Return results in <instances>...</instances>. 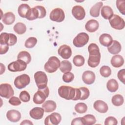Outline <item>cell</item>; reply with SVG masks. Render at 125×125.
I'll list each match as a JSON object with an SVG mask.
<instances>
[{"label":"cell","instance_id":"1","mask_svg":"<svg viewBox=\"0 0 125 125\" xmlns=\"http://www.w3.org/2000/svg\"><path fill=\"white\" fill-rule=\"evenodd\" d=\"M89 58L88 59V65L92 68L97 67L100 63L101 60V53L98 46L92 43L88 46Z\"/></svg>","mask_w":125,"mask_h":125},{"label":"cell","instance_id":"2","mask_svg":"<svg viewBox=\"0 0 125 125\" xmlns=\"http://www.w3.org/2000/svg\"><path fill=\"white\" fill-rule=\"evenodd\" d=\"M58 94L61 97L64 99L73 100L75 96L76 88L69 86L62 85L58 89Z\"/></svg>","mask_w":125,"mask_h":125},{"label":"cell","instance_id":"3","mask_svg":"<svg viewBox=\"0 0 125 125\" xmlns=\"http://www.w3.org/2000/svg\"><path fill=\"white\" fill-rule=\"evenodd\" d=\"M61 62L60 60L55 56L50 57L48 61L45 63L44 68L48 73H54L60 67Z\"/></svg>","mask_w":125,"mask_h":125},{"label":"cell","instance_id":"4","mask_svg":"<svg viewBox=\"0 0 125 125\" xmlns=\"http://www.w3.org/2000/svg\"><path fill=\"white\" fill-rule=\"evenodd\" d=\"M49 90L47 86L43 89H39L33 96V102L36 104H42L48 97Z\"/></svg>","mask_w":125,"mask_h":125},{"label":"cell","instance_id":"5","mask_svg":"<svg viewBox=\"0 0 125 125\" xmlns=\"http://www.w3.org/2000/svg\"><path fill=\"white\" fill-rule=\"evenodd\" d=\"M34 79L38 89H43L47 86V77L46 74L42 71H39L34 74Z\"/></svg>","mask_w":125,"mask_h":125},{"label":"cell","instance_id":"6","mask_svg":"<svg viewBox=\"0 0 125 125\" xmlns=\"http://www.w3.org/2000/svg\"><path fill=\"white\" fill-rule=\"evenodd\" d=\"M17 42V36L12 33H2L0 35V43L2 45L13 46Z\"/></svg>","mask_w":125,"mask_h":125},{"label":"cell","instance_id":"7","mask_svg":"<svg viewBox=\"0 0 125 125\" xmlns=\"http://www.w3.org/2000/svg\"><path fill=\"white\" fill-rule=\"evenodd\" d=\"M30 82L29 76L26 74H23L17 77L14 80V85L18 89L24 88L29 84Z\"/></svg>","mask_w":125,"mask_h":125},{"label":"cell","instance_id":"8","mask_svg":"<svg viewBox=\"0 0 125 125\" xmlns=\"http://www.w3.org/2000/svg\"><path fill=\"white\" fill-rule=\"evenodd\" d=\"M89 41V36L84 32L78 34L73 41V43L77 47H82L84 46Z\"/></svg>","mask_w":125,"mask_h":125},{"label":"cell","instance_id":"9","mask_svg":"<svg viewBox=\"0 0 125 125\" xmlns=\"http://www.w3.org/2000/svg\"><path fill=\"white\" fill-rule=\"evenodd\" d=\"M109 20L111 26L117 30H122L124 28L125 22L123 18L118 15H113Z\"/></svg>","mask_w":125,"mask_h":125},{"label":"cell","instance_id":"10","mask_svg":"<svg viewBox=\"0 0 125 125\" xmlns=\"http://www.w3.org/2000/svg\"><path fill=\"white\" fill-rule=\"evenodd\" d=\"M27 66V63L21 60H17L9 63L8 69L11 72H20L24 71Z\"/></svg>","mask_w":125,"mask_h":125},{"label":"cell","instance_id":"11","mask_svg":"<svg viewBox=\"0 0 125 125\" xmlns=\"http://www.w3.org/2000/svg\"><path fill=\"white\" fill-rule=\"evenodd\" d=\"M50 19L54 21L61 22L65 18V14L62 9L60 8H56L51 11L49 15Z\"/></svg>","mask_w":125,"mask_h":125},{"label":"cell","instance_id":"12","mask_svg":"<svg viewBox=\"0 0 125 125\" xmlns=\"http://www.w3.org/2000/svg\"><path fill=\"white\" fill-rule=\"evenodd\" d=\"M14 94L12 86L9 83H1L0 85V96L6 99L12 97Z\"/></svg>","mask_w":125,"mask_h":125},{"label":"cell","instance_id":"13","mask_svg":"<svg viewBox=\"0 0 125 125\" xmlns=\"http://www.w3.org/2000/svg\"><path fill=\"white\" fill-rule=\"evenodd\" d=\"M62 120L61 115L57 112H53L46 117L44 120L45 125H57Z\"/></svg>","mask_w":125,"mask_h":125},{"label":"cell","instance_id":"14","mask_svg":"<svg viewBox=\"0 0 125 125\" xmlns=\"http://www.w3.org/2000/svg\"><path fill=\"white\" fill-rule=\"evenodd\" d=\"M89 94L90 93L89 89L87 87H82L79 88H76V94L73 100L77 101L78 100H86L88 98Z\"/></svg>","mask_w":125,"mask_h":125},{"label":"cell","instance_id":"15","mask_svg":"<svg viewBox=\"0 0 125 125\" xmlns=\"http://www.w3.org/2000/svg\"><path fill=\"white\" fill-rule=\"evenodd\" d=\"M72 14L75 19L79 21L83 20L85 16L84 8L80 5L74 6L72 9Z\"/></svg>","mask_w":125,"mask_h":125},{"label":"cell","instance_id":"16","mask_svg":"<svg viewBox=\"0 0 125 125\" xmlns=\"http://www.w3.org/2000/svg\"><path fill=\"white\" fill-rule=\"evenodd\" d=\"M59 55L64 59H69L72 55L71 47L66 44H63L60 46L58 50Z\"/></svg>","mask_w":125,"mask_h":125},{"label":"cell","instance_id":"17","mask_svg":"<svg viewBox=\"0 0 125 125\" xmlns=\"http://www.w3.org/2000/svg\"><path fill=\"white\" fill-rule=\"evenodd\" d=\"M95 77V73L89 70L84 71L82 75V80L87 84H91L94 83Z\"/></svg>","mask_w":125,"mask_h":125},{"label":"cell","instance_id":"18","mask_svg":"<svg viewBox=\"0 0 125 125\" xmlns=\"http://www.w3.org/2000/svg\"><path fill=\"white\" fill-rule=\"evenodd\" d=\"M6 117L9 121L15 123L20 121L21 118V114L18 110L12 109L7 111Z\"/></svg>","mask_w":125,"mask_h":125},{"label":"cell","instance_id":"19","mask_svg":"<svg viewBox=\"0 0 125 125\" xmlns=\"http://www.w3.org/2000/svg\"><path fill=\"white\" fill-rule=\"evenodd\" d=\"M93 106L96 111L102 113L106 112L108 109L107 104L102 100L96 101L94 103Z\"/></svg>","mask_w":125,"mask_h":125},{"label":"cell","instance_id":"20","mask_svg":"<svg viewBox=\"0 0 125 125\" xmlns=\"http://www.w3.org/2000/svg\"><path fill=\"white\" fill-rule=\"evenodd\" d=\"M44 109L40 107H35L32 108L29 112V115L31 118L35 120L41 119L43 116Z\"/></svg>","mask_w":125,"mask_h":125},{"label":"cell","instance_id":"21","mask_svg":"<svg viewBox=\"0 0 125 125\" xmlns=\"http://www.w3.org/2000/svg\"><path fill=\"white\" fill-rule=\"evenodd\" d=\"M99 27V24L98 21L95 20H90L87 21L85 25V29L89 32L92 33L95 32Z\"/></svg>","mask_w":125,"mask_h":125},{"label":"cell","instance_id":"22","mask_svg":"<svg viewBox=\"0 0 125 125\" xmlns=\"http://www.w3.org/2000/svg\"><path fill=\"white\" fill-rule=\"evenodd\" d=\"M99 42L103 46L108 47L113 42V39L109 34L104 33L100 36Z\"/></svg>","mask_w":125,"mask_h":125},{"label":"cell","instance_id":"23","mask_svg":"<svg viewBox=\"0 0 125 125\" xmlns=\"http://www.w3.org/2000/svg\"><path fill=\"white\" fill-rule=\"evenodd\" d=\"M122 49L121 44L117 41H113L111 44L107 47L108 51L109 53L113 55H116L120 52Z\"/></svg>","mask_w":125,"mask_h":125},{"label":"cell","instance_id":"24","mask_svg":"<svg viewBox=\"0 0 125 125\" xmlns=\"http://www.w3.org/2000/svg\"><path fill=\"white\" fill-rule=\"evenodd\" d=\"M57 107L56 103L52 100H47L43 103L42 105V107L44 111L47 113H49L54 111Z\"/></svg>","mask_w":125,"mask_h":125},{"label":"cell","instance_id":"25","mask_svg":"<svg viewBox=\"0 0 125 125\" xmlns=\"http://www.w3.org/2000/svg\"><path fill=\"white\" fill-rule=\"evenodd\" d=\"M1 19L5 24L10 25L15 21V16L12 12H8L2 16Z\"/></svg>","mask_w":125,"mask_h":125},{"label":"cell","instance_id":"26","mask_svg":"<svg viewBox=\"0 0 125 125\" xmlns=\"http://www.w3.org/2000/svg\"><path fill=\"white\" fill-rule=\"evenodd\" d=\"M110 62L113 67L118 68L122 66L124 64V59L122 56L115 55L112 57Z\"/></svg>","mask_w":125,"mask_h":125},{"label":"cell","instance_id":"27","mask_svg":"<svg viewBox=\"0 0 125 125\" xmlns=\"http://www.w3.org/2000/svg\"><path fill=\"white\" fill-rule=\"evenodd\" d=\"M101 15L105 20H110L113 16V11L109 6H104L101 9Z\"/></svg>","mask_w":125,"mask_h":125},{"label":"cell","instance_id":"28","mask_svg":"<svg viewBox=\"0 0 125 125\" xmlns=\"http://www.w3.org/2000/svg\"><path fill=\"white\" fill-rule=\"evenodd\" d=\"M103 3L102 1H99L94 5L90 10V15L93 17H98L99 16L100 10L103 6Z\"/></svg>","mask_w":125,"mask_h":125},{"label":"cell","instance_id":"29","mask_svg":"<svg viewBox=\"0 0 125 125\" xmlns=\"http://www.w3.org/2000/svg\"><path fill=\"white\" fill-rule=\"evenodd\" d=\"M39 11L36 7L30 8L28 11L26 18L29 21H33L39 18Z\"/></svg>","mask_w":125,"mask_h":125},{"label":"cell","instance_id":"30","mask_svg":"<svg viewBox=\"0 0 125 125\" xmlns=\"http://www.w3.org/2000/svg\"><path fill=\"white\" fill-rule=\"evenodd\" d=\"M106 87L108 91L111 92L116 91L119 87L118 83L115 79H111L108 81L106 83Z\"/></svg>","mask_w":125,"mask_h":125},{"label":"cell","instance_id":"31","mask_svg":"<svg viewBox=\"0 0 125 125\" xmlns=\"http://www.w3.org/2000/svg\"><path fill=\"white\" fill-rule=\"evenodd\" d=\"M17 59L18 60H22L26 63L28 64L31 61V56L28 52L26 51H22L18 54Z\"/></svg>","mask_w":125,"mask_h":125},{"label":"cell","instance_id":"32","mask_svg":"<svg viewBox=\"0 0 125 125\" xmlns=\"http://www.w3.org/2000/svg\"><path fill=\"white\" fill-rule=\"evenodd\" d=\"M72 64L71 62L67 60H63L61 62L60 70L63 73L70 72L72 69Z\"/></svg>","mask_w":125,"mask_h":125},{"label":"cell","instance_id":"33","mask_svg":"<svg viewBox=\"0 0 125 125\" xmlns=\"http://www.w3.org/2000/svg\"><path fill=\"white\" fill-rule=\"evenodd\" d=\"M30 9V7L27 4H21L18 7V14L22 18H26V16Z\"/></svg>","mask_w":125,"mask_h":125},{"label":"cell","instance_id":"34","mask_svg":"<svg viewBox=\"0 0 125 125\" xmlns=\"http://www.w3.org/2000/svg\"><path fill=\"white\" fill-rule=\"evenodd\" d=\"M14 31L18 34L22 35L24 34L26 30V25L22 22H17L13 27Z\"/></svg>","mask_w":125,"mask_h":125},{"label":"cell","instance_id":"35","mask_svg":"<svg viewBox=\"0 0 125 125\" xmlns=\"http://www.w3.org/2000/svg\"><path fill=\"white\" fill-rule=\"evenodd\" d=\"M112 104L116 106L122 105L124 102V97L120 94H116L114 95L111 99Z\"/></svg>","mask_w":125,"mask_h":125},{"label":"cell","instance_id":"36","mask_svg":"<svg viewBox=\"0 0 125 125\" xmlns=\"http://www.w3.org/2000/svg\"><path fill=\"white\" fill-rule=\"evenodd\" d=\"M84 125H92L96 123V119L95 116L91 114H87L83 117Z\"/></svg>","mask_w":125,"mask_h":125},{"label":"cell","instance_id":"37","mask_svg":"<svg viewBox=\"0 0 125 125\" xmlns=\"http://www.w3.org/2000/svg\"><path fill=\"white\" fill-rule=\"evenodd\" d=\"M75 110L78 113H84L87 110V106L83 103H79L75 105Z\"/></svg>","mask_w":125,"mask_h":125},{"label":"cell","instance_id":"38","mask_svg":"<svg viewBox=\"0 0 125 125\" xmlns=\"http://www.w3.org/2000/svg\"><path fill=\"white\" fill-rule=\"evenodd\" d=\"M73 62L75 66L80 67L84 64L85 60L83 56H82V55H78L74 57L73 59Z\"/></svg>","mask_w":125,"mask_h":125},{"label":"cell","instance_id":"39","mask_svg":"<svg viewBox=\"0 0 125 125\" xmlns=\"http://www.w3.org/2000/svg\"><path fill=\"white\" fill-rule=\"evenodd\" d=\"M100 72L103 77L107 78L110 76L111 74V70L109 66L107 65H103L100 68Z\"/></svg>","mask_w":125,"mask_h":125},{"label":"cell","instance_id":"40","mask_svg":"<svg viewBox=\"0 0 125 125\" xmlns=\"http://www.w3.org/2000/svg\"><path fill=\"white\" fill-rule=\"evenodd\" d=\"M37 42V39L35 37H31L28 38L24 43V46L27 48L34 47Z\"/></svg>","mask_w":125,"mask_h":125},{"label":"cell","instance_id":"41","mask_svg":"<svg viewBox=\"0 0 125 125\" xmlns=\"http://www.w3.org/2000/svg\"><path fill=\"white\" fill-rule=\"evenodd\" d=\"M116 6L120 12L124 15L125 14V1L117 0L116 1Z\"/></svg>","mask_w":125,"mask_h":125},{"label":"cell","instance_id":"42","mask_svg":"<svg viewBox=\"0 0 125 125\" xmlns=\"http://www.w3.org/2000/svg\"><path fill=\"white\" fill-rule=\"evenodd\" d=\"M20 99L23 102L26 103L30 101V96L29 93L26 91H22L19 95Z\"/></svg>","mask_w":125,"mask_h":125},{"label":"cell","instance_id":"43","mask_svg":"<svg viewBox=\"0 0 125 125\" xmlns=\"http://www.w3.org/2000/svg\"><path fill=\"white\" fill-rule=\"evenodd\" d=\"M74 78V74L71 72H67L64 73L62 76V80L65 83L71 82Z\"/></svg>","mask_w":125,"mask_h":125},{"label":"cell","instance_id":"44","mask_svg":"<svg viewBox=\"0 0 125 125\" xmlns=\"http://www.w3.org/2000/svg\"><path fill=\"white\" fill-rule=\"evenodd\" d=\"M118 124L117 119L112 116H109L106 118L104 121V125H116Z\"/></svg>","mask_w":125,"mask_h":125},{"label":"cell","instance_id":"45","mask_svg":"<svg viewBox=\"0 0 125 125\" xmlns=\"http://www.w3.org/2000/svg\"><path fill=\"white\" fill-rule=\"evenodd\" d=\"M35 7L36 8H37L39 11V18L42 19L45 17L46 14V11L45 8L43 6H41V5H38Z\"/></svg>","mask_w":125,"mask_h":125},{"label":"cell","instance_id":"46","mask_svg":"<svg viewBox=\"0 0 125 125\" xmlns=\"http://www.w3.org/2000/svg\"><path fill=\"white\" fill-rule=\"evenodd\" d=\"M9 103L12 105L17 106L21 104V101L20 99L17 97L12 96L9 100Z\"/></svg>","mask_w":125,"mask_h":125},{"label":"cell","instance_id":"47","mask_svg":"<svg viewBox=\"0 0 125 125\" xmlns=\"http://www.w3.org/2000/svg\"><path fill=\"white\" fill-rule=\"evenodd\" d=\"M118 78L119 80L125 84V69H122L120 70L118 72Z\"/></svg>","mask_w":125,"mask_h":125},{"label":"cell","instance_id":"48","mask_svg":"<svg viewBox=\"0 0 125 125\" xmlns=\"http://www.w3.org/2000/svg\"><path fill=\"white\" fill-rule=\"evenodd\" d=\"M71 124L72 125H84L83 117H78V118H76L74 119L72 121Z\"/></svg>","mask_w":125,"mask_h":125},{"label":"cell","instance_id":"49","mask_svg":"<svg viewBox=\"0 0 125 125\" xmlns=\"http://www.w3.org/2000/svg\"><path fill=\"white\" fill-rule=\"evenodd\" d=\"M9 46L7 45H2L0 44V54L1 55L4 54L6 53L8 49H9Z\"/></svg>","mask_w":125,"mask_h":125},{"label":"cell","instance_id":"50","mask_svg":"<svg viewBox=\"0 0 125 125\" xmlns=\"http://www.w3.org/2000/svg\"><path fill=\"white\" fill-rule=\"evenodd\" d=\"M21 125H33V123L30 121V120H23L21 124H20Z\"/></svg>","mask_w":125,"mask_h":125}]
</instances>
